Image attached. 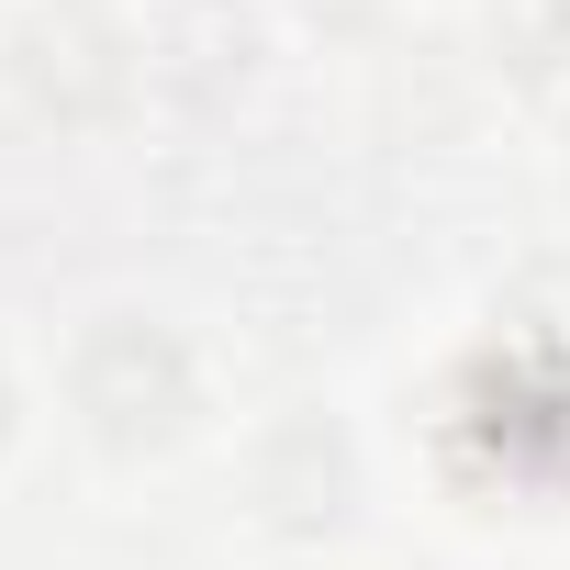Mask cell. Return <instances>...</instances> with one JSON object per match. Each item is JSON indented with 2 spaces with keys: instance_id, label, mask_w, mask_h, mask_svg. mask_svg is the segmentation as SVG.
Returning <instances> with one entry per match:
<instances>
[{
  "instance_id": "obj_2",
  "label": "cell",
  "mask_w": 570,
  "mask_h": 570,
  "mask_svg": "<svg viewBox=\"0 0 570 570\" xmlns=\"http://www.w3.org/2000/svg\"><path fill=\"white\" fill-rule=\"evenodd\" d=\"M23 90H35L46 112H68V124H101V112L124 101V46H112L90 12H57V23L23 35Z\"/></svg>"
},
{
  "instance_id": "obj_5",
  "label": "cell",
  "mask_w": 570,
  "mask_h": 570,
  "mask_svg": "<svg viewBox=\"0 0 570 570\" xmlns=\"http://www.w3.org/2000/svg\"><path fill=\"white\" fill-rule=\"evenodd\" d=\"M0 425H12V392H0Z\"/></svg>"
},
{
  "instance_id": "obj_1",
  "label": "cell",
  "mask_w": 570,
  "mask_h": 570,
  "mask_svg": "<svg viewBox=\"0 0 570 570\" xmlns=\"http://www.w3.org/2000/svg\"><path fill=\"white\" fill-rule=\"evenodd\" d=\"M68 392H79V414H90L112 448H157V436L190 414V358H179L168 325H146V314H101V325L79 336Z\"/></svg>"
},
{
  "instance_id": "obj_3",
  "label": "cell",
  "mask_w": 570,
  "mask_h": 570,
  "mask_svg": "<svg viewBox=\"0 0 570 570\" xmlns=\"http://www.w3.org/2000/svg\"><path fill=\"white\" fill-rule=\"evenodd\" d=\"M336 492H347V448H336L325 425H292V436L268 448V514H279V525L336 514Z\"/></svg>"
},
{
  "instance_id": "obj_4",
  "label": "cell",
  "mask_w": 570,
  "mask_h": 570,
  "mask_svg": "<svg viewBox=\"0 0 570 570\" xmlns=\"http://www.w3.org/2000/svg\"><path fill=\"white\" fill-rule=\"evenodd\" d=\"M492 46H503L525 79H548V68L570 57V0H492Z\"/></svg>"
}]
</instances>
